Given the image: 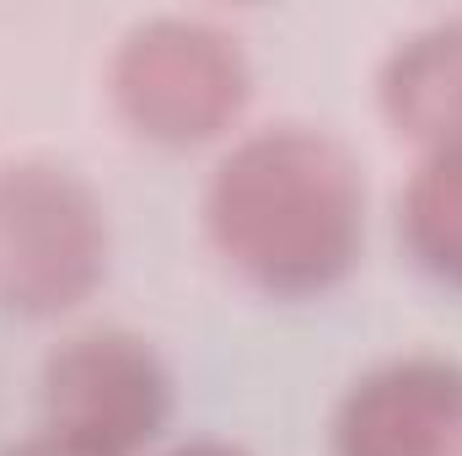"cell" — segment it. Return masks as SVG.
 <instances>
[{"instance_id":"6da1fadb","label":"cell","mask_w":462,"mask_h":456,"mask_svg":"<svg viewBox=\"0 0 462 456\" xmlns=\"http://www.w3.org/2000/svg\"><path fill=\"white\" fill-rule=\"evenodd\" d=\"M205 236L236 279L301 301L349 279L365 242V172L339 134L269 123L236 140L205 183Z\"/></svg>"},{"instance_id":"7a4b0ae2","label":"cell","mask_w":462,"mask_h":456,"mask_svg":"<svg viewBox=\"0 0 462 456\" xmlns=\"http://www.w3.org/2000/svg\"><path fill=\"white\" fill-rule=\"evenodd\" d=\"M114 114L151 145H205L226 134L253 97V65L236 32L205 16H151L108 59Z\"/></svg>"},{"instance_id":"3957f363","label":"cell","mask_w":462,"mask_h":456,"mask_svg":"<svg viewBox=\"0 0 462 456\" xmlns=\"http://www.w3.org/2000/svg\"><path fill=\"white\" fill-rule=\"evenodd\" d=\"M108 274V210L60 161L0 167V312L60 317Z\"/></svg>"},{"instance_id":"277c9868","label":"cell","mask_w":462,"mask_h":456,"mask_svg":"<svg viewBox=\"0 0 462 456\" xmlns=\"http://www.w3.org/2000/svg\"><path fill=\"white\" fill-rule=\"evenodd\" d=\"M43 430L97 456H134L172 414V376L162 354L129 328H87L65 339L38 376Z\"/></svg>"},{"instance_id":"5b68a950","label":"cell","mask_w":462,"mask_h":456,"mask_svg":"<svg viewBox=\"0 0 462 456\" xmlns=\"http://www.w3.org/2000/svg\"><path fill=\"white\" fill-rule=\"evenodd\" d=\"M334 456H462V365L403 354L365 370L334 414Z\"/></svg>"},{"instance_id":"8992f818","label":"cell","mask_w":462,"mask_h":456,"mask_svg":"<svg viewBox=\"0 0 462 456\" xmlns=\"http://www.w3.org/2000/svg\"><path fill=\"white\" fill-rule=\"evenodd\" d=\"M376 108L420 150L462 145V16H441L398 38L376 70Z\"/></svg>"},{"instance_id":"52a82bcc","label":"cell","mask_w":462,"mask_h":456,"mask_svg":"<svg viewBox=\"0 0 462 456\" xmlns=\"http://www.w3.org/2000/svg\"><path fill=\"white\" fill-rule=\"evenodd\" d=\"M398 236L425 279L462 290V145L420 156L398 194Z\"/></svg>"},{"instance_id":"ba28073f","label":"cell","mask_w":462,"mask_h":456,"mask_svg":"<svg viewBox=\"0 0 462 456\" xmlns=\"http://www.w3.org/2000/svg\"><path fill=\"white\" fill-rule=\"evenodd\" d=\"M5 456H97V451H87V446H76V441H65V435H54V430H43V435H32V441H22V446H11Z\"/></svg>"},{"instance_id":"9c48e42d","label":"cell","mask_w":462,"mask_h":456,"mask_svg":"<svg viewBox=\"0 0 462 456\" xmlns=\"http://www.w3.org/2000/svg\"><path fill=\"white\" fill-rule=\"evenodd\" d=\"M167 456H247V451L231 446V441H183V446H172Z\"/></svg>"}]
</instances>
